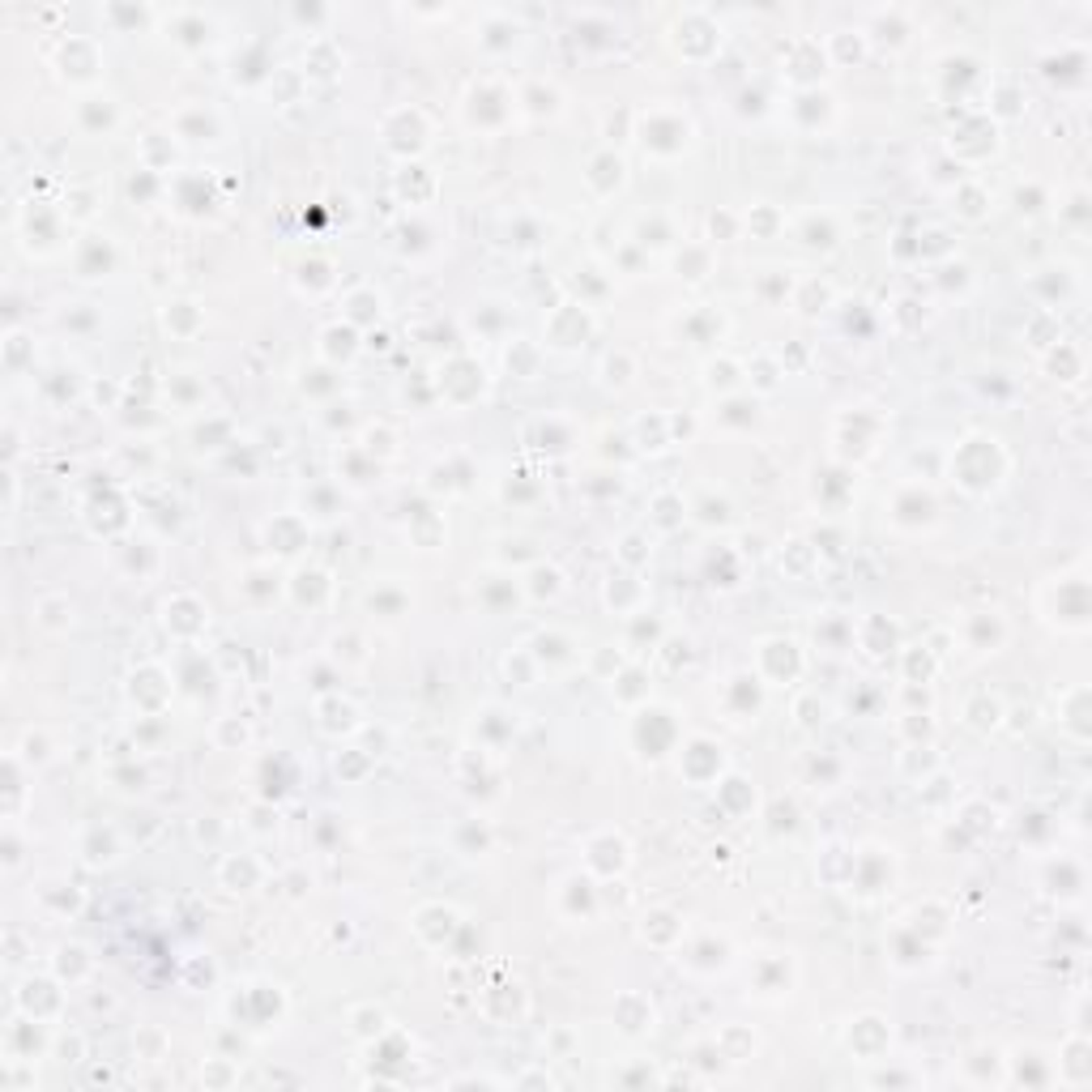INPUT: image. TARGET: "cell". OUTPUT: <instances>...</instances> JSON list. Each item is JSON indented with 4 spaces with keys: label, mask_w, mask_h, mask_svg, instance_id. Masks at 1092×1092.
<instances>
[{
    "label": "cell",
    "mask_w": 1092,
    "mask_h": 1092,
    "mask_svg": "<svg viewBox=\"0 0 1092 1092\" xmlns=\"http://www.w3.org/2000/svg\"><path fill=\"white\" fill-rule=\"evenodd\" d=\"M585 180H590L593 188H597V180H606V184H602V197H610L615 188H624V180H628V171H624V154H615V150H602V154H597V158L590 162Z\"/></svg>",
    "instance_id": "cell-9"
},
{
    "label": "cell",
    "mask_w": 1092,
    "mask_h": 1092,
    "mask_svg": "<svg viewBox=\"0 0 1092 1092\" xmlns=\"http://www.w3.org/2000/svg\"><path fill=\"white\" fill-rule=\"evenodd\" d=\"M218 875H222V884H227L231 892H252L256 884H261V862L248 858V853H243V858H227Z\"/></svg>",
    "instance_id": "cell-10"
},
{
    "label": "cell",
    "mask_w": 1092,
    "mask_h": 1092,
    "mask_svg": "<svg viewBox=\"0 0 1092 1092\" xmlns=\"http://www.w3.org/2000/svg\"><path fill=\"white\" fill-rule=\"evenodd\" d=\"M704 384H709L713 393H721V397H730L738 384H743V368H738V363H730V359H721V368H718V359L709 363V371H704Z\"/></svg>",
    "instance_id": "cell-14"
},
{
    "label": "cell",
    "mask_w": 1092,
    "mask_h": 1092,
    "mask_svg": "<svg viewBox=\"0 0 1092 1092\" xmlns=\"http://www.w3.org/2000/svg\"><path fill=\"white\" fill-rule=\"evenodd\" d=\"M368 308L380 312V295H375V290H355V295L346 299V325L371 321V312H368Z\"/></svg>",
    "instance_id": "cell-19"
},
{
    "label": "cell",
    "mask_w": 1092,
    "mask_h": 1092,
    "mask_svg": "<svg viewBox=\"0 0 1092 1092\" xmlns=\"http://www.w3.org/2000/svg\"><path fill=\"white\" fill-rule=\"evenodd\" d=\"M590 333H593L590 303H559L546 321V346H555V350H577V346H585Z\"/></svg>",
    "instance_id": "cell-3"
},
{
    "label": "cell",
    "mask_w": 1092,
    "mask_h": 1092,
    "mask_svg": "<svg viewBox=\"0 0 1092 1092\" xmlns=\"http://www.w3.org/2000/svg\"><path fill=\"white\" fill-rule=\"evenodd\" d=\"M632 375H636V359L628 350H615V355L602 359V384L606 389H628Z\"/></svg>",
    "instance_id": "cell-13"
},
{
    "label": "cell",
    "mask_w": 1092,
    "mask_h": 1092,
    "mask_svg": "<svg viewBox=\"0 0 1092 1092\" xmlns=\"http://www.w3.org/2000/svg\"><path fill=\"white\" fill-rule=\"evenodd\" d=\"M678 278H687V282L709 278V248L704 243H683V252H678Z\"/></svg>",
    "instance_id": "cell-16"
},
{
    "label": "cell",
    "mask_w": 1092,
    "mask_h": 1092,
    "mask_svg": "<svg viewBox=\"0 0 1092 1092\" xmlns=\"http://www.w3.org/2000/svg\"><path fill=\"white\" fill-rule=\"evenodd\" d=\"M1003 449H999V440H990V436H969L965 444H960V453L952 457V478H960V483L965 487H973V491H990V487H999V478H1003V469L1007 465H990V457H999Z\"/></svg>",
    "instance_id": "cell-1"
},
{
    "label": "cell",
    "mask_w": 1092,
    "mask_h": 1092,
    "mask_svg": "<svg viewBox=\"0 0 1092 1092\" xmlns=\"http://www.w3.org/2000/svg\"><path fill=\"white\" fill-rule=\"evenodd\" d=\"M77 248L81 252H90V261H77V278H103L111 269V261H115V248H111V240L108 235H86V240H77Z\"/></svg>",
    "instance_id": "cell-8"
},
{
    "label": "cell",
    "mask_w": 1092,
    "mask_h": 1092,
    "mask_svg": "<svg viewBox=\"0 0 1092 1092\" xmlns=\"http://www.w3.org/2000/svg\"><path fill=\"white\" fill-rule=\"evenodd\" d=\"M636 137H640L644 154L675 158V154H683V150L691 146V124L678 111H649V115H640Z\"/></svg>",
    "instance_id": "cell-2"
},
{
    "label": "cell",
    "mask_w": 1092,
    "mask_h": 1092,
    "mask_svg": "<svg viewBox=\"0 0 1092 1092\" xmlns=\"http://www.w3.org/2000/svg\"><path fill=\"white\" fill-rule=\"evenodd\" d=\"M61 985H65L61 978H56V982L52 978H26V982H22V990L14 994V1007L22 1016L43 1020V1025H47V1020H56V1016H61V1007H65Z\"/></svg>",
    "instance_id": "cell-4"
},
{
    "label": "cell",
    "mask_w": 1092,
    "mask_h": 1092,
    "mask_svg": "<svg viewBox=\"0 0 1092 1092\" xmlns=\"http://www.w3.org/2000/svg\"><path fill=\"white\" fill-rule=\"evenodd\" d=\"M662 931H675V935H683V922H678L671 909H653V913H644V926H640L644 943L662 947Z\"/></svg>",
    "instance_id": "cell-17"
},
{
    "label": "cell",
    "mask_w": 1092,
    "mask_h": 1092,
    "mask_svg": "<svg viewBox=\"0 0 1092 1092\" xmlns=\"http://www.w3.org/2000/svg\"><path fill=\"white\" fill-rule=\"evenodd\" d=\"M632 862V850L628 841L619 837V832H597V837H590V845H585V866H590L593 875H624Z\"/></svg>",
    "instance_id": "cell-5"
},
{
    "label": "cell",
    "mask_w": 1092,
    "mask_h": 1092,
    "mask_svg": "<svg viewBox=\"0 0 1092 1092\" xmlns=\"http://www.w3.org/2000/svg\"><path fill=\"white\" fill-rule=\"evenodd\" d=\"M56 68H61V77H68V81H94V73L103 68L99 47H94L90 39H81V34H68V39L61 43V52H56Z\"/></svg>",
    "instance_id": "cell-6"
},
{
    "label": "cell",
    "mask_w": 1092,
    "mask_h": 1092,
    "mask_svg": "<svg viewBox=\"0 0 1092 1092\" xmlns=\"http://www.w3.org/2000/svg\"><path fill=\"white\" fill-rule=\"evenodd\" d=\"M39 628H47V632L73 628V602H68V597H43L39 602Z\"/></svg>",
    "instance_id": "cell-15"
},
{
    "label": "cell",
    "mask_w": 1092,
    "mask_h": 1092,
    "mask_svg": "<svg viewBox=\"0 0 1092 1092\" xmlns=\"http://www.w3.org/2000/svg\"><path fill=\"white\" fill-rule=\"evenodd\" d=\"M90 969H94V960H90V952L81 943H68V947L56 952V978H61V982H81Z\"/></svg>",
    "instance_id": "cell-11"
},
{
    "label": "cell",
    "mask_w": 1092,
    "mask_h": 1092,
    "mask_svg": "<svg viewBox=\"0 0 1092 1092\" xmlns=\"http://www.w3.org/2000/svg\"><path fill=\"white\" fill-rule=\"evenodd\" d=\"M81 853H86L90 866H111L115 858H120V841H115V832H108V841H86L81 845Z\"/></svg>",
    "instance_id": "cell-18"
},
{
    "label": "cell",
    "mask_w": 1092,
    "mask_h": 1092,
    "mask_svg": "<svg viewBox=\"0 0 1092 1092\" xmlns=\"http://www.w3.org/2000/svg\"><path fill=\"white\" fill-rule=\"evenodd\" d=\"M350 1032H355L359 1041H375L389 1032V1016L380 1012V1007H355L350 1012Z\"/></svg>",
    "instance_id": "cell-12"
},
{
    "label": "cell",
    "mask_w": 1092,
    "mask_h": 1092,
    "mask_svg": "<svg viewBox=\"0 0 1092 1092\" xmlns=\"http://www.w3.org/2000/svg\"><path fill=\"white\" fill-rule=\"evenodd\" d=\"M77 124L86 128V133L94 137H108L115 124H120V103L111 99V94H86V99L77 103Z\"/></svg>",
    "instance_id": "cell-7"
}]
</instances>
